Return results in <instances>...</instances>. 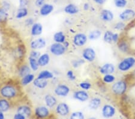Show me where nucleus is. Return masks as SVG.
I'll return each mask as SVG.
<instances>
[{
  "mask_svg": "<svg viewBox=\"0 0 135 119\" xmlns=\"http://www.w3.org/2000/svg\"><path fill=\"white\" fill-rule=\"evenodd\" d=\"M40 56V53L38 51L34 50V49H33L32 51H31V53H30V57L34 58H36V59H38Z\"/></svg>",
  "mask_w": 135,
  "mask_h": 119,
  "instance_id": "nucleus-42",
  "label": "nucleus"
},
{
  "mask_svg": "<svg viewBox=\"0 0 135 119\" xmlns=\"http://www.w3.org/2000/svg\"><path fill=\"white\" fill-rule=\"evenodd\" d=\"M93 1L98 5H103V4L106 3L107 0H93Z\"/></svg>",
  "mask_w": 135,
  "mask_h": 119,
  "instance_id": "nucleus-47",
  "label": "nucleus"
},
{
  "mask_svg": "<svg viewBox=\"0 0 135 119\" xmlns=\"http://www.w3.org/2000/svg\"><path fill=\"white\" fill-rule=\"evenodd\" d=\"M134 74H135V71H134Z\"/></svg>",
  "mask_w": 135,
  "mask_h": 119,
  "instance_id": "nucleus-52",
  "label": "nucleus"
},
{
  "mask_svg": "<svg viewBox=\"0 0 135 119\" xmlns=\"http://www.w3.org/2000/svg\"><path fill=\"white\" fill-rule=\"evenodd\" d=\"M79 8L73 4H69L65 7L64 12L69 15H76L79 12Z\"/></svg>",
  "mask_w": 135,
  "mask_h": 119,
  "instance_id": "nucleus-24",
  "label": "nucleus"
},
{
  "mask_svg": "<svg viewBox=\"0 0 135 119\" xmlns=\"http://www.w3.org/2000/svg\"><path fill=\"white\" fill-rule=\"evenodd\" d=\"M115 113H116V109L112 105L106 104L102 107V114L104 118H112L115 115Z\"/></svg>",
  "mask_w": 135,
  "mask_h": 119,
  "instance_id": "nucleus-6",
  "label": "nucleus"
},
{
  "mask_svg": "<svg viewBox=\"0 0 135 119\" xmlns=\"http://www.w3.org/2000/svg\"><path fill=\"white\" fill-rule=\"evenodd\" d=\"M54 10V6L50 4H45L40 7V14L43 16H47L53 12Z\"/></svg>",
  "mask_w": 135,
  "mask_h": 119,
  "instance_id": "nucleus-18",
  "label": "nucleus"
},
{
  "mask_svg": "<svg viewBox=\"0 0 135 119\" xmlns=\"http://www.w3.org/2000/svg\"><path fill=\"white\" fill-rule=\"evenodd\" d=\"M119 18L123 22L131 21L135 18V11L132 8H126L119 14Z\"/></svg>",
  "mask_w": 135,
  "mask_h": 119,
  "instance_id": "nucleus-7",
  "label": "nucleus"
},
{
  "mask_svg": "<svg viewBox=\"0 0 135 119\" xmlns=\"http://www.w3.org/2000/svg\"><path fill=\"white\" fill-rule=\"evenodd\" d=\"M28 14V9L26 7H21L17 12L16 18L17 19H22L26 17Z\"/></svg>",
  "mask_w": 135,
  "mask_h": 119,
  "instance_id": "nucleus-29",
  "label": "nucleus"
},
{
  "mask_svg": "<svg viewBox=\"0 0 135 119\" xmlns=\"http://www.w3.org/2000/svg\"><path fill=\"white\" fill-rule=\"evenodd\" d=\"M45 0H36V2H35V4L37 7H41L45 4Z\"/></svg>",
  "mask_w": 135,
  "mask_h": 119,
  "instance_id": "nucleus-43",
  "label": "nucleus"
},
{
  "mask_svg": "<svg viewBox=\"0 0 135 119\" xmlns=\"http://www.w3.org/2000/svg\"><path fill=\"white\" fill-rule=\"evenodd\" d=\"M37 61L39 66L44 67L47 66L49 63L50 56L47 54H43L42 55H40V57L37 59Z\"/></svg>",
  "mask_w": 135,
  "mask_h": 119,
  "instance_id": "nucleus-23",
  "label": "nucleus"
},
{
  "mask_svg": "<svg viewBox=\"0 0 135 119\" xmlns=\"http://www.w3.org/2000/svg\"><path fill=\"white\" fill-rule=\"evenodd\" d=\"M127 83L125 80H119L113 84L111 87V90L115 95L121 96L126 93L127 90Z\"/></svg>",
  "mask_w": 135,
  "mask_h": 119,
  "instance_id": "nucleus-2",
  "label": "nucleus"
},
{
  "mask_svg": "<svg viewBox=\"0 0 135 119\" xmlns=\"http://www.w3.org/2000/svg\"><path fill=\"white\" fill-rule=\"evenodd\" d=\"M11 108V103L8 99L0 98V111L5 112L8 111Z\"/></svg>",
  "mask_w": 135,
  "mask_h": 119,
  "instance_id": "nucleus-20",
  "label": "nucleus"
},
{
  "mask_svg": "<svg viewBox=\"0 0 135 119\" xmlns=\"http://www.w3.org/2000/svg\"><path fill=\"white\" fill-rule=\"evenodd\" d=\"M54 40L56 43H64L66 41V36L64 32L62 31L56 32L54 35Z\"/></svg>",
  "mask_w": 135,
  "mask_h": 119,
  "instance_id": "nucleus-26",
  "label": "nucleus"
},
{
  "mask_svg": "<svg viewBox=\"0 0 135 119\" xmlns=\"http://www.w3.org/2000/svg\"><path fill=\"white\" fill-rule=\"evenodd\" d=\"M100 18L104 22H110L114 18V15L109 10L104 9L100 12Z\"/></svg>",
  "mask_w": 135,
  "mask_h": 119,
  "instance_id": "nucleus-16",
  "label": "nucleus"
},
{
  "mask_svg": "<svg viewBox=\"0 0 135 119\" xmlns=\"http://www.w3.org/2000/svg\"><path fill=\"white\" fill-rule=\"evenodd\" d=\"M26 24H27L28 26L29 25H32L34 24V20L32 18H29L26 20Z\"/></svg>",
  "mask_w": 135,
  "mask_h": 119,
  "instance_id": "nucleus-48",
  "label": "nucleus"
},
{
  "mask_svg": "<svg viewBox=\"0 0 135 119\" xmlns=\"http://www.w3.org/2000/svg\"><path fill=\"white\" fill-rule=\"evenodd\" d=\"M30 71H31V68L29 66H27V65H23V66L21 67L20 69H19V76L22 78L25 77V75H28V73H30Z\"/></svg>",
  "mask_w": 135,
  "mask_h": 119,
  "instance_id": "nucleus-30",
  "label": "nucleus"
},
{
  "mask_svg": "<svg viewBox=\"0 0 135 119\" xmlns=\"http://www.w3.org/2000/svg\"><path fill=\"white\" fill-rule=\"evenodd\" d=\"M63 45H64V46L66 47V49L69 46V43L68 42H66V41H65V42L63 43Z\"/></svg>",
  "mask_w": 135,
  "mask_h": 119,
  "instance_id": "nucleus-50",
  "label": "nucleus"
},
{
  "mask_svg": "<svg viewBox=\"0 0 135 119\" xmlns=\"http://www.w3.org/2000/svg\"><path fill=\"white\" fill-rule=\"evenodd\" d=\"M83 8H84V10H86V11L88 10L89 9H90V4H89L88 3H84V6H83Z\"/></svg>",
  "mask_w": 135,
  "mask_h": 119,
  "instance_id": "nucleus-49",
  "label": "nucleus"
},
{
  "mask_svg": "<svg viewBox=\"0 0 135 119\" xmlns=\"http://www.w3.org/2000/svg\"><path fill=\"white\" fill-rule=\"evenodd\" d=\"M135 65V58L128 57L119 63L118 65V70L122 72H126L133 68Z\"/></svg>",
  "mask_w": 135,
  "mask_h": 119,
  "instance_id": "nucleus-3",
  "label": "nucleus"
},
{
  "mask_svg": "<svg viewBox=\"0 0 135 119\" xmlns=\"http://www.w3.org/2000/svg\"><path fill=\"white\" fill-rule=\"evenodd\" d=\"M33 84L37 88H40V89H43L45 88L48 85V81L45 79L37 78L34 79L33 81Z\"/></svg>",
  "mask_w": 135,
  "mask_h": 119,
  "instance_id": "nucleus-21",
  "label": "nucleus"
},
{
  "mask_svg": "<svg viewBox=\"0 0 135 119\" xmlns=\"http://www.w3.org/2000/svg\"><path fill=\"white\" fill-rule=\"evenodd\" d=\"M46 45V40L43 38H39L37 39L34 40L32 41L30 43V46L31 48L32 49H42L45 47Z\"/></svg>",
  "mask_w": 135,
  "mask_h": 119,
  "instance_id": "nucleus-15",
  "label": "nucleus"
},
{
  "mask_svg": "<svg viewBox=\"0 0 135 119\" xmlns=\"http://www.w3.org/2000/svg\"><path fill=\"white\" fill-rule=\"evenodd\" d=\"M79 87H80V88H82V90L87 91L90 89L91 87H92V85H91V84L90 83H89V82L85 81V82H82V83H80L79 84Z\"/></svg>",
  "mask_w": 135,
  "mask_h": 119,
  "instance_id": "nucleus-38",
  "label": "nucleus"
},
{
  "mask_svg": "<svg viewBox=\"0 0 135 119\" xmlns=\"http://www.w3.org/2000/svg\"><path fill=\"white\" fill-rule=\"evenodd\" d=\"M102 104V100L99 97H93L91 99V101L89 103V108L91 110H96L99 108Z\"/></svg>",
  "mask_w": 135,
  "mask_h": 119,
  "instance_id": "nucleus-22",
  "label": "nucleus"
},
{
  "mask_svg": "<svg viewBox=\"0 0 135 119\" xmlns=\"http://www.w3.org/2000/svg\"><path fill=\"white\" fill-rule=\"evenodd\" d=\"M70 118L71 119H84L85 118L84 114L82 112L80 111H76L73 112V113L71 114L70 116Z\"/></svg>",
  "mask_w": 135,
  "mask_h": 119,
  "instance_id": "nucleus-37",
  "label": "nucleus"
},
{
  "mask_svg": "<svg viewBox=\"0 0 135 119\" xmlns=\"http://www.w3.org/2000/svg\"><path fill=\"white\" fill-rule=\"evenodd\" d=\"M34 80V75L31 73H28V75H25V77H22L21 80V84L23 86H26L28 85Z\"/></svg>",
  "mask_w": 135,
  "mask_h": 119,
  "instance_id": "nucleus-25",
  "label": "nucleus"
},
{
  "mask_svg": "<svg viewBox=\"0 0 135 119\" xmlns=\"http://www.w3.org/2000/svg\"><path fill=\"white\" fill-rule=\"evenodd\" d=\"M66 75H67V77L70 80V81H75L76 79V75H75V73H74L73 71L71 70H69L67 71Z\"/></svg>",
  "mask_w": 135,
  "mask_h": 119,
  "instance_id": "nucleus-41",
  "label": "nucleus"
},
{
  "mask_svg": "<svg viewBox=\"0 0 135 119\" xmlns=\"http://www.w3.org/2000/svg\"><path fill=\"white\" fill-rule=\"evenodd\" d=\"M73 97L79 101L85 102L90 98V95L86 92V90H78L74 93Z\"/></svg>",
  "mask_w": 135,
  "mask_h": 119,
  "instance_id": "nucleus-12",
  "label": "nucleus"
},
{
  "mask_svg": "<svg viewBox=\"0 0 135 119\" xmlns=\"http://www.w3.org/2000/svg\"><path fill=\"white\" fill-rule=\"evenodd\" d=\"M85 63V60L82 59H78L76 60H73L71 61V64L74 68H78L79 66H81L82 64H83Z\"/></svg>",
  "mask_w": 135,
  "mask_h": 119,
  "instance_id": "nucleus-39",
  "label": "nucleus"
},
{
  "mask_svg": "<svg viewBox=\"0 0 135 119\" xmlns=\"http://www.w3.org/2000/svg\"><path fill=\"white\" fill-rule=\"evenodd\" d=\"M17 112L21 113L26 117H31L32 115V110L30 106L27 105H20L17 108Z\"/></svg>",
  "mask_w": 135,
  "mask_h": 119,
  "instance_id": "nucleus-14",
  "label": "nucleus"
},
{
  "mask_svg": "<svg viewBox=\"0 0 135 119\" xmlns=\"http://www.w3.org/2000/svg\"><path fill=\"white\" fill-rule=\"evenodd\" d=\"M34 115L38 118H47L50 115V111L47 106H39L35 109Z\"/></svg>",
  "mask_w": 135,
  "mask_h": 119,
  "instance_id": "nucleus-5",
  "label": "nucleus"
},
{
  "mask_svg": "<svg viewBox=\"0 0 135 119\" xmlns=\"http://www.w3.org/2000/svg\"><path fill=\"white\" fill-rule=\"evenodd\" d=\"M56 112L61 117H67L70 114V107L66 103H58L56 107Z\"/></svg>",
  "mask_w": 135,
  "mask_h": 119,
  "instance_id": "nucleus-11",
  "label": "nucleus"
},
{
  "mask_svg": "<svg viewBox=\"0 0 135 119\" xmlns=\"http://www.w3.org/2000/svg\"><path fill=\"white\" fill-rule=\"evenodd\" d=\"M66 47L64 46L63 43H52L50 46V51L54 55L60 56L66 53Z\"/></svg>",
  "mask_w": 135,
  "mask_h": 119,
  "instance_id": "nucleus-4",
  "label": "nucleus"
},
{
  "mask_svg": "<svg viewBox=\"0 0 135 119\" xmlns=\"http://www.w3.org/2000/svg\"><path fill=\"white\" fill-rule=\"evenodd\" d=\"M126 27V23L124 22L123 21L118 22V23H117L114 26V28L117 30H119V31H121L125 29Z\"/></svg>",
  "mask_w": 135,
  "mask_h": 119,
  "instance_id": "nucleus-40",
  "label": "nucleus"
},
{
  "mask_svg": "<svg viewBox=\"0 0 135 119\" xmlns=\"http://www.w3.org/2000/svg\"><path fill=\"white\" fill-rule=\"evenodd\" d=\"M43 26L40 23H34L31 27V34L33 36H40L42 33Z\"/></svg>",
  "mask_w": 135,
  "mask_h": 119,
  "instance_id": "nucleus-19",
  "label": "nucleus"
},
{
  "mask_svg": "<svg viewBox=\"0 0 135 119\" xmlns=\"http://www.w3.org/2000/svg\"><path fill=\"white\" fill-rule=\"evenodd\" d=\"M115 66L112 63H106L103 64L99 69L100 73L102 75L113 74L115 72Z\"/></svg>",
  "mask_w": 135,
  "mask_h": 119,
  "instance_id": "nucleus-13",
  "label": "nucleus"
},
{
  "mask_svg": "<svg viewBox=\"0 0 135 119\" xmlns=\"http://www.w3.org/2000/svg\"><path fill=\"white\" fill-rule=\"evenodd\" d=\"M29 64L30 67L32 70L37 71L38 69L39 64L38 63L37 59H36L34 58L29 57Z\"/></svg>",
  "mask_w": 135,
  "mask_h": 119,
  "instance_id": "nucleus-28",
  "label": "nucleus"
},
{
  "mask_svg": "<svg viewBox=\"0 0 135 119\" xmlns=\"http://www.w3.org/2000/svg\"><path fill=\"white\" fill-rule=\"evenodd\" d=\"M119 34L118 33H114L113 34V36H112V41L114 43H117L118 42V41L119 40Z\"/></svg>",
  "mask_w": 135,
  "mask_h": 119,
  "instance_id": "nucleus-45",
  "label": "nucleus"
},
{
  "mask_svg": "<svg viewBox=\"0 0 135 119\" xmlns=\"http://www.w3.org/2000/svg\"><path fill=\"white\" fill-rule=\"evenodd\" d=\"M54 77V75L51 72L47 70H43L42 72L38 73L37 78L41 79H52Z\"/></svg>",
  "mask_w": 135,
  "mask_h": 119,
  "instance_id": "nucleus-27",
  "label": "nucleus"
},
{
  "mask_svg": "<svg viewBox=\"0 0 135 119\" xmlns=\"http://www.w3.org/2000/svg\"><path fill=\"white\" fill-rule=\"evenodd\" d=\"M28 4L27 0H19V6L20 7H26Z\"/></svg>",
  "mask_w": 135,
  "mask_h": 119,
  "instance_id": "nucleus-44",
  "label": "nucleus"
},
{
  "mask_svg": "<svg viewBox=\"0 0 135 119\" xmlns=\"http://www.w3.org/2000/svg\"><path fill=\"white\" fill-rule=\"evenodd\" d=\"M115 6L117 8H123L126 7L127 6V0H114Z\"/></svg>",
  "mask_w": 135,
  "mask_h": 119,
  "instance_id": "nucleus-34",
  "label": "nucleus"
},
{
  "mask_svg": "<svg viewBox=\"0 0 135 119\" xmlns=\"http://www.w3.org/2000/svg\"><path fill=\"white\" fill-rule=\"evenodd\" d=\"M4 117H4L3 112L0 111V119H4Z\"/></svg>",
  "mask_w": 135,
  "mask_h": 119,
  "instance_id": "nucleus-51",
  "label": "nucleus"
},
{
  "mask_svg": "<svg viewBox=\"0 0 135 119\" xmlns=\"http://www.w3.org/2000/svg\"><path fill=\"white\" fill-rule=\"evenodd\" d=\"M45 102L47 107L52 108L57 104V100L53 95L48 94L45 96Z\"/></svg>",
  "mask_w": 135,
  "mask_h": 119,
  "instance_id": "nucleus-17",
  "label": "nucleus"
},
{
  "mask_svg": "<svg viewBox=\"0 0 135 119\" xmlns=\"http://www.w3.org/2000/svg\"><path fill=\"white\" fill-rule=\"evenodd\" d=\"M113 32L112 31H106L104 33L103 35V40L107 43H112L113 42L112 41V36H113Z\"/></svg>",
  "mask_w": 135,
  "mask_h": 119,
  "instance_id": "nucleus-33",
  "label": "nucleus"
},
{
  "mask_svg": "<svg viewBox=\"0 0 135 119\" xmlns=\"http://www.w3.org/2000/svg\"><path fill=\"white\" fill-rule=\"evenodd\" d=\"M115 77L113 74L104 75L102 80L106 84H112L115 81Z\"/></svg>",
  "mask_w": 135,
  "mask_h": 119,
  "instance_id": "nucleus-32",
  "label": "nucleus"
},
{
  "mask_svg": "<svg viewBox=\"0 0 135 119\" xmlns=\"http://www.w3.org/2000/svg\"><path fill=\"white\" fill-rule=\"evenodd\" d=\"M70 88L66 84H59L54 90L55 94L58 96L66 97L70 93Z\"/></svg>",
  "mask_w": 135,
  "mask_h": 119,
  "instance_id": "nucleus-9",
  "label": "nucleus"
},
{
  "mask_svg": "<svg viewBox=\"0 0 135 119\" xmlns=\"http://www.w3.org/2000/svg\"><path fill=\"white\" fill-rule=\"evenodd\" d=\"M88 40V37L84 33H78L73 37V42L76 46H82L85 45Z\"/></svg>",
  "mask_w": 135,
  "mask_h": 119,
  "instance_id": "nucleus-10",
  "label": "nucleus"
},
{
  "mask_svg": "<svg viewBox=\"0 0 135 119\" xmlns=\"http://www.w3.org/2000/svg\"><path fill=\"white\" fill-rule=\"evenodd\" d=\"M14 118L15 119H25L26 118V117L24 116L21 113L17 112V113L14 116Z\"/></svg>",
  "mask_w": 135,
  "mask_h": 119,
  "instance_id": "nucleus-46",
  "label": "nucleus"
},
{
  "mask_svg": "<svg viewBox=\"0 0 135 119\" xmlns=\"http://www.w3.org/2000/svg\"><path fill=\"white\" fill-rule=\"evenodd\" d=\"M18 94V89L13 85L6 84L0 87V96L8 100L16 98Z\"/></svg>",
  "mask_w": 135,
  "mask_h": 119,
  "instance_id": "nucleus-1",
  "label": "nucleus"
},
{
  "mask_svg": "<svg viewBox=\"0 0 135 119\" xmlns=\"http://www.w3.org/2000/svg\"><path fill=\"white\" fill-rule=\"evenodd\" d=\"M118 48L119 51L123 52V53H127L128 51V45L127 43V42H119L118 43Z\"/></svg>",
  "mask_w": 135,
  "mask_h": 119,
  "instance_id": "nucleus-36",
  "label": "nucleus"
},
{
  "mask_svg": "<svg viewBox=\"0 0 135 119\" xmlns=\"http://www.w3.org/2000/svg\"><path fill=\"white\" fill-rule=\"evenodd\" d=\"M8 18V14L4 8H0V23L6 22Z\"/></svg>",
  "mask_w": 135,
  "mask_h": 119,
  "instance_id": "nucleus-35",
  "label": "nucleus"
},
{
  "mask_svg": "<svg viewBox=\"0 0 135 119\" xmlns=\"http://www.w3.org/2000/svg\"><path fill=\"white\" fill-rule=\"evenodd\" d=\"M82 57L88 62H93L96 58V53L92 47H86L82 52Z\"/></svg>",
  "mask_w": 135,
  "mask_h": 119,
  "instance_id": "nucleus-8",
  "label": "nucleus"
},
{
  "mask_svg": "<svg viewBox=\"0 0 135 119\" xmlns=\"http://www.w3.org/2000/svg\"><path fill=\"white\" fill-rule=\"evenodd\" d=\"M101 35H102V31L100 30H94V31L90 32V34H89L88 35V38L90 39V40H96L100 37Z\"/></svg>",
  "mask_w": 135,
  "mask_h": 119,
  "instance_id": "nucleus-31",
  "label": "nucleus"
}]
</instances>
